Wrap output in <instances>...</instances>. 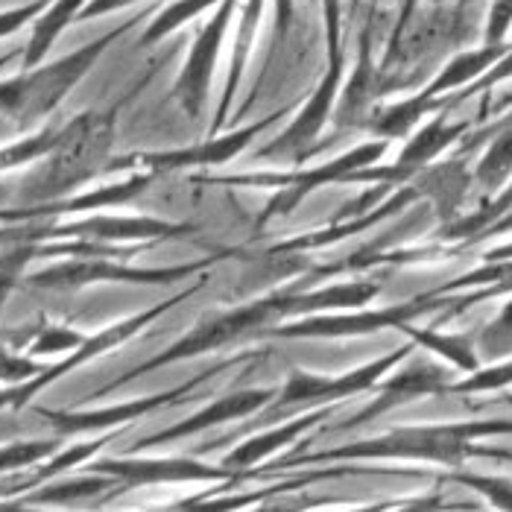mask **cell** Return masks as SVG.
Returning <instances> with one entry per match:
<instances>
[{
	"label": "cell",
	"mask_w": 512,
	"mask_h": 512,
	"mask_svg": "<svg viewBox=\"0 0 512 512\" xmlns=\"http://www.w3.org/2000/svg\"><path fill=\"white\" fill-rule=\"evenodd\" d=\"M126 27L129 24L94 39L79 50L65 53L62 59L39 62L33 68H24L18 77L3 79L0 82V115L18 120L21 126H30L36 120L47 118L68 97V91L77 85L79 79L94 68V62L109 50V44L126 33Z\"/></svg>",
	"instance_id": "6da1fadb"
},
{
	"label": "cell",
	"mask_w": 512,
	"mask_h": 512,
	"mask_svg": "<svg viewBox=\"0 0 512 512\" xmlns=\"http://www.w3.org/2000/svg\"><path fill=\"white\" fill-rule=\"evenodd\" d=\"M235 0H220V9L214 12V18L202 27V33L197 36V44L191 50V59L185 65V74L179 79V91L185 94V103L194 109L202 94H205V85L211 79L214 71V62H217V53H220V44L226 36V27H229V18H232V6Z\"/></svg>",
	"instance_id": "7a4b0ae2"
},
{
	"label": "cell",
	"mask_w": 512,
	"mask_h": 512,
	"mask_svg": "<svg viewBox=\"0 0 512 512\" xmlns=\"http://www.w3.org/2000/svg\"><path fill=\"white\" fill-rule=\"evenodd\" d=\"M88 0H47V6L36 15V21L30 24V41L24 47V68H33L47 59V53L53 50V44L59 36L79 21V12Z\"/></svg>",
	"instance_id": "3957f363"
},
{
	"label": "cell",
	"mask_w": 512,
	"mask_h": 512,
	"mask_svg": "<svg viewBox=\"0 0 512 512\" xmlns=\"http://www.w3.org/2000/svg\"><path fill=\"white\" fill-rule=\"evenodd\" d=\"M211 3H220V0H176V3H170V6L158 15L156 21L147 27V33H144V44H153V41L170 36L176 27H185L191 18H197L199 12H202V9H208Z\"/></svg>",
	"instance_id": "277c9868"
},
{
	"label": "cell",
	"mask_w": 512,
	"mask_h": 512,
	"mask_svg": "<svg viewBox=\"0 0 512 512\" xmlns=\"http://www.w3.org/2000/svg\"><path fill=\"white\" fill-rule=\"evenodd\" d=\"M53 451V442H21V445H6L0 448V474L18 472L24 466L39 463L44 454Z\"/></svg>",
	"instance_id": "5b68a950"
},
{
	"label": "cell",
	"mask_w": 512,
	"mask_h": 512,
	"mask_svg": "<svg viewBox=\"0 0 512 512\" xmlns=\"http://www.w3.org/2000/svg\"><path fill=\"white\" fill-rule=\"evenodd\" d=\"M44 6H47V0H30V3H18V6L0 9V39L15 36L18 30L30 27Z\"/></svg>",
	"instance_id": "8992f818"
},
{
	"label": "cell",
	"mask_w": 512,
	"mask_h": 512,
	"mask_svg": "<svg viewBox=\"0 0 512 512\" xmlns=\"http://www.w3.org/2000/svg\"><path fill=\"white\" fill-rule=\"evenodd\" d=\"M82 343V337L68 331V328H47L41 331L39 340L30 346L33 355H59V352H68V349H77Z\"/></svg>",
	"instance_id": "52a82bcc"
},
{
	"label": "cell",
	"mask_w": 512,
	"mask_h": 512,
	"mask_svg": "<svg viewBox=\"0 0 512 512\" xmlns=\"http://www.w3.org/2000/svg\"><path fill=\"white\" fill-rule=\"evenodd\" d=\"M33 375H39V366H36L30 357L12 355L9 349L0 346V381H6V384H21V381H27V378H33Z\"/></svg>",
	"instance_id": "ba28073f"
},
{
	"label": "cell",
	"mask_w": 512,
	"mask_h": 512,
	"mask_svg": "<svg viewBox=\"0 0 512 512\" xmlns=\"http://www.w3.org/2000/svg\"><path fill=\"white\" fill-rule=\"evenodd\" d=\"M512 27V0H492L489 21H486V41L501 44Z\"/></svg>",
	"instance_id": "9c48e42d"
},
{
	"label": "cell",
	"mask_w": 512,
	"mask_h": 512,
	"mask_svg": "<svg viewBox=\"0 0 512 512\" xmlns=\"http://www.w3.org/2000/svg\"><path fill=\"white\" fill-rule=\"evenodd\" d=\"M27 258H30V249H18L0 261V308H3V302H6V296H9V290H12V284H15V278L21 273Z\"/></svg>",
	"instance_id": "30bf717a"
},
{
	"label": "cell",
	"mask_w": 512,
	"mask_h": 512,
	"mask_svg": "<svg viewBox=\"0 0 512 512\" xmlns=\"http://www.w3.org/2000/svg\"><path fill=\"white\" fill-rule=\"evenodd\" d=\"M512 167V135H507L492 153L486 158V164H483V176H489V179H495V176H501V173H507Z\"/></svg>",
	"instance_id": "8fae6325"
},
{
	"label": "cell",
	"mask_w": 512,
	"mask_h": 512,
	"mask_svg": "<svg viewBox=\"0 0 512 512\" xmlns=\"http://www.w3.org/2000/svg\"><path fill=\"white\" fill-rule=\"evenodd\" d=\"M135 0H88L79 12V21H88V18H100V15H109L115 9H123Z\"/></svg>",
	"instance_id": "7c38bea8"
},
{
	"label": "cell",
	"mask_w": 512,
	"mask_h": 512,
	"mask_svg": "<svg viewBox=\"0 0 512 512\" xmlns=\"http://www.w3.org/2000/svg\"><path fill=\"white\" fill-rule=\"evenodd\" d=\"M290 15H293V0H276L278 33H284V30H287V24H290Z\"/></svg>",
	"instance_id": "4fadbf2b"
},
{
	"label": "cell",
	"mask_w": 512,
	"mask_h": 512,
	"mask_svg": "<svg viewBox=\"0 0 512 512\" xmlns=\"http://www.w3.org/2000/svg\"><path fill=\"white\" fill-rule=\"evenodd\" d=\"M466 3H469V0H466Z\"/></svg>",
	"instance_id": "5bb4252c"
}]
</instances>
